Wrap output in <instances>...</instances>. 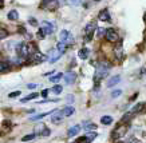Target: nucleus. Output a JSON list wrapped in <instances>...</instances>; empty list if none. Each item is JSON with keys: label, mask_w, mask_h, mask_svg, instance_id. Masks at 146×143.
I'll use <instances>...</instances> for the list:
<instances>
[{"label": "nucleus", "mask_w": 146, "mask_h": 143, "mask_svg": "<svg viewBox=\"0 0 146 143\" xmlns=\"http://www.w3.org/2000/svg\"><path fill=\"white\" fill-rule=\"evenodd\" d=\"M36 136V134H28V135H24L22 138V140L23 142H28V140H32V139Z\"/></svg>", "instance_id": "31"}, {"label": "nucleus", "mask_w": 146, "mask_h": 143, "mask_svg": "<svg viewBox=\"0 0 146 143\" xmlns=\"http://www.w3.org/2000/svg\"><path fill=\"white\" fill-rule=\"evenodd\" d=\"M52 112H56V110H52V111H50V112H43V114H38V115L32 116V118H31V121H39V119H42V118H44V116H47L48 114H52Z\"/></svg>", "instance_id": "21"}, {"label": "nucleus", "mask_w": 146, "mask_h": 143, "mask_svg": "<svg viewBox=\"0 0 146 143\" xmlns=\"http://www.w3.org/2000/svg\"><path fill=\"white\" fill-rule=\"evenodd\" d=\"M97 30V26L95 23H89L86 27H84V42H90L91 38H93L94 31Z\"/></svg>", "instance_id": "4"}, {"label": "nucleus", "mask_w": 146, "mask_h": 143, "mask_svg": "<svg viewBox=\"0 0 146 143\" xmlns=\"http://www.w3.org/2000/svg\"><path fill=\"white\" fill-rule=\"evenodd\" d=\"M84 130H87V131H90V130H95L97 129V125H94V123H87V125L83 126Z\"/></svg>", "instance_id": "32"}, {"label": "nucleus", "mask_w": 146, "mask_h": 143, "mask_svg": "<svg viewBox=\"0 0 146 143\" xmlns=\"http://www.w3.org/2000/svg\"><path fill=\"white\" fill-rule=\"evenodd\" d=\"M60 55H62V52H60L59 49H52V51H51V55H50V58H48V62L55 63L58 59L60 58Z\"/></svg>", "instance_id": "9"}, {"label": "nucleus", "mask_w": 146, "mask_h": 143, "mask_svg": "<svg viewBox=\"0 0 146 143\" xmlns=\"http://www.w3.org/2000/svg\"><path fill=\"white\" fill-rule=\"evenodd\" d=\"M101 123L102 125H105V126H109L113 123V118L109 115H105V116H102L101 118Z\"/></svg>", "instance_id": "20"}, {"label": "nucleus", "mask_w": 146, "mask_h": 143, "mask_svg": "<svg viewBox=\"0 0 146 143\" xmlns=\"http://www.w3.org/2000/svg\"><path fill=\"white\" fill-rule=\"evenodd\" d=\"M106 40L110 42V43H115V42H119V36L117 34L114 28H107V32H106Z\"/></svg>", "instance_id": "5"}, {"label": "nucleus", "mask_w": 146, "mask_h": 143, "mask_svg": "<svg viewBox=\"0 0 146 143\" xmlns=\"http://www.w3.org/2000/svg\"><path fill=\"white\" fill-rule=\"evenodd\" d=\"M134 115H135V114H134L133 111H127L123 116H122V121H121V122H122V123H127V122L130 121V119H131Z\"/></svg>", "instance_id": "17"}, {"label": "nucleus", "mask_w": 146, "mask_h": 143, "mask_svg": "<svg viewBox=\"0 0 146 143\" xmlns=\"http://www.w3.org/2000/svg\"><path fill=\"white\" fill-rule=\"evenodd\" d=\"M121 82V76L119 75H115V76H113L110 80L107 82V87H113V86H115V84H118Z\"/></svg>", "instance_id": "15"}, {"label": "nucleus", "mask_w": 146, "mask_h": 143, "mask_svg": "<svg viewBox=\"0 0 146 143\" xmlns=\"http://www.w3.org/2000/svg\"><path fill=\"white\" fill-rule=\"evenodd\" d=\"M9 70V66L5 62H1V64H0V71H1V74H4V72H7Z\"/></svg>", "instance_id": "29"}, {"label": "nucleus", "mask_w": 146, "mask_h": 143, "mask_svg": "<svg viewBox=\"0 0 146 143\" xmlns=\"http://www.w3.org/2000/svg\"><path fill=\"white\" fill-rule=\"evenodd\" d=\"M66 48H67V43H64V42H59L56 44V49H59L62 54L66 51Z\"/></svg>", "instance_id": "24"}, {"label": "nucleus", "mask_w": 146, "mask_h": 143, "mask_svg": "<svg viewBox=\"0 0 146 143\" xmlns=\"http://www.w3.org/2000/svg\"><path fill=\"white\" fill-rule=\"evenodd\" d=\"M127 130H129V125H118L114 129V131L111 132V138L115 139V140L122 138V136H125V134L127 132Z\"/></svg>", "instance_id": "1"}, {"label": "nucleus", "mask_w": 146, "mask_h": 143, "mask_svg": "<svg viewBox=\"0 0 146 143\" xmlns=\"http://www.w3.org/2000/svg\"><path fill=\"white\" fill-rule=\"evenodd\" d=\"M42 28L46 31L47 35H51V34L55 31V26H54V23H50V22H43L42 23Z\"/></svg>", "instance_id": "7"}, {"label": "nucleus", "mask_w": 146, "mask_h": 143, "mask_svg": "<svg viewBox=\"0 0 146 143\" xmlns=\"http://www.w3.org/2000/svg\"><path fill=\"white\" fill-rule=\"evenodd\" d=\"M121 143H129V142H121Z\"/></svg>", "instance_id": "43"}, {"label": "nucleus", "mask_w": 146, "mask_h": 143, "mask_svg": "<svg viewBox=\"0 0 146 143\" xmlns=\"http://www.w3.org/2000/svg\"><path fill=\"white\" fill-rule=\"evenodd\" d=\"M28 23H30L31 26H34V27L38 26V22H36V19H34V18H28Z\"/></svg>", "instance_id": "36"}, {"label": "nucleus", "mask_w": 146, "mask_h": 143, "mask_svg": "<svg viewBox=\"0 0 146 143\" xmlns=\"http://www.w3.org/2000/svg\"><path fill=\"white\" fill-rule=\"evenodd\" d=\"M121 94H122V91H121V90H114V91L111 92V98H118Z\"/></svg>", "instance_id": "33"}, {"label": "nucleus", "mask_w": 146, "mask_h": 143, "mask_svg": "<svg viewBox=\"0 0 146 143\" xmlns=\"http://www.w3.org/2000/svg\"><path fill=\"white\" fill-rule=\"evenodd\" d=\"M27 88L34 90V88H36V84H35V83H30V84H27Z\"/></svg>", "instance_id": "41"}, {"label": "nucleus", "mask_w": 146, "mask_h": 143, "mask_svg": "<svg viewBox=\"0 0 146 143\" xmlns=\"http://www.w3.org/2000/svg\"><path fill=\"white\" fill-rule=\"evenodd\" d=\"M67 102L68 103L74 102V96H72V95H67Z\"/></svg>", "instance_id": "42"}, {"label": "nucleus", "mask_w": 146, "mask_h": 143, "mask_svg": "<svg viewBox=\"0 0 146 143\" xmlns=\"http://www.w3.org/2000/svg\"><path fill=\"white\" fill-rule=\"evenodd\" d=\"M98 19L102 20V22H110V14H109V9L107 8L102 9L101 12H99V15H98Z\"/></svg>", "instance_id": "8"}, {"label": "nucleus", "mask_w": 146, "mask_h": 143, "mask_svg": "<svg viewBox=\"0 0 146 143\" xmlns=\"http://www.w3.org/2000/svg\"><path fill=\"white\" fill-rule=\"evenodd\" d=\"M106 32L107 30H105V28H97V36L98 38H102V36H106Z\"/></svg>", "instance_id": "30"}, {"label": "nucleus", "mask_w": 146, "mask_h": 143, "mask_svg": "<svg viewBox=\"0 0 146 143\" xmlns=\"http://www.w3.org/2000/svg\"><path fill=\"white\" fill-rule=\"evenodd\" d=\"M114 55L118 60H123L125 59V52H123V49H122V42L121 40L118 42V45L114 48Z\"/></svg>", "instance_id": "6"}, {"label": "nucleus", "mask_w": 146, "mask_h": 143, "mask_svg": "<svg viewBox=\"0 0 146 143\" xmlns=\"http://www.w3.org/2000/svg\"><path fill=\"white\" fill-rule=\"evenodd\" d=\"M50 134H51V130H50L48 127H46V129L43 130V132H42V136H48Z\"/></svg>", "instance_id": "35"}, {"label": "nucleus", "mask_w": 146, "mask_h": 143, "mask_svg": "<svg viewBox=\"0 0 146 143\" xmlns=\"http://www.w3.org/2000/svg\"><path fill=\"white\" fill-rule=\"evenodd\" d=\"M64 80H66L67 84H71V83H74V82L76 80V74H75V72H72V71L67 72L66 75H64Z\"/></svg>", "instance_id": "10"}, {"label": "nucleus", "mask_w": 146, "mask_h": 143, "mask_svg": "<svg viewBox=\"0 0 146 143\" xmlns=\"http://www.w3.org/2000/svg\"><path fill=\"white\" fill-rule=\"evenodd\" d=\"M86 135H87V136H89V138L91 139V140H94V139L97 138V135H98V134H97V132H87Z\"/></svg>", "instance_id": "38"}, {"label": "nucleus", "mask_w": 146, "mask_h": 143, "mask_svg": "<svg viewBox=\"0 0 146 143\" xmlns=\"http://www.w3.org/2000/svg\"><path fill=\"white\" fill-rule=\"evenodd\" d=\"M31 58H32V60H34V63H42V62H44L46 59H47L44 55L40 54V52H35Z\"/></svg>", "instance_id": "11"}, {"label": "nucleus", "mask_w": 146, "mask_h": 143, "mask_svg": "<svg viewBox=\"0 0 146 143\" xmlns=\"http://www.w3.org/2000/svg\"><path fill=\"white\" fill-rule=\"evenodd\" d=\"M76 143H91V139H90L87 135H83V136H80V138L76 139Z\"/></svg>", "instance_id": "25"}, {"label": "nucleus", "mask_w": 146, "mask_h": 143, "mask_svg": "<svg viewBox=\"0 0 146 143\" xmlns=\"http://www.w3.org/2000/svg\"><path fill=\"white\" fill-rule=\"evenodd\" d=\"M127 142H129V143H142L141 140H139V139H137V138H130Z\"/></svg>", "instance_id": "40"}, {"label": "nucleus", "mask_w": 146, "mask_h": 143, "mask_svg": "<svg viewBox=\"0 0 146 143\" xmlns=\"http://www.w3.org/2000/svg\"><path fill=\"white\" fill-rule=\"evenodd\" d=\"M38 96H39V92H32V94L27 95L26 98H23V99H22V102L24 103V102H27V100H31V99H35V98H38Z\"/></svg>", "instance_id": "23"}, {"label": "nucleus", "mask_w": 146, "mask_h": 143, "mask_svg": "<svg viewBox=\"0 0 146 143\" xmlns=\"http://www.w3.org/2000/svg\"><path fill=\"white\" fill-rule=\"evenodd\" d=\"M62 78H64V75L63 74H58V75L52 76V78H50V82H52V83H56V82H59Z\"/></svg>", "instance_id": "28"}, {"label": "nucleus", "mask_w": 146, "mask_h": 143, "mask_svg": "<svg viewBox=\"0 0 146 143\" xmlns=\"http://www.w3.org/2000/svg\"><path fill=\"white\" fill-rule=\"evenodd\" d=\"M107 75H109V70L97 68V71H95V74H94V76H93L94 83H99V82H102L105 78H107Z\"/></svg>", "instance_id": "3"}, {"label": "nucleus", "mask_w": 146, "mask_h": 143, "mask_svg": "<svg viewBox=\"0 0 146 143\" xmlns=\"http://www.w3.org/2000/svg\"><path fill=\"white\" fill-rule=\"evenodd\" d=\"M68 36H70V32L67 31V30H62V31H60V35H59V39H60V42H64V43H66L67 39H68Z\"/></svg>", "instance_id": "18"}, {"label": "nucleus", "mask_w": 146, "mask_h": 143, "mask_svg": "<svg viewBox=\"0 0 146 143\" xmlns=\"http://www.w3.org/2000/svg\"><path fill=\"white\" fill-rule=\"evenodd\" d=\"M63 91V87L60 84H56V86H54L52 88H51V92H54V94H60V92H62Z\"/></svg>", "instance_id": "26"}, {"label": "nucleus", "mask_w": 146, "mask_h": 143, "mask_svg": "<svg viewBox=\"0 0 146 143\" xmlns=\"http://www.w3.org/2000/svg\"><path fill=\"white\" fill-rule=\"evenodd\" d=\"M7 36H8V32L5 31L4 28H1V30H0V39H5Z\"/></svg>", "instance_id": "34"}, {"label": "nucleus", "mask_w": 146, "mask_h": 143, "mask_svg": "<svg viewBox=\"0 0 146 143\" xmlns=\"http://www.w3.org/2000/svg\"><path fill=\"white\" fill-rule=\"evenodd\" d=\"M7 18H8L9 20H18V19H19L18 11H16V9H12V11H9V12H8V16H7Z\"/></svg>", "instance_id": "22"}, {"label": "nucleus", "mask_w": 146, "mask_h": 143, "mask_svg": "<svg viewBox=\"0 0 146 143\" xmlns=\"http://www.w3.org/2000/svg\"><path fill=\"white\" fill-rule=\"evenodd\" d=\"M46 35H47V34H46V31L43 30V28H39V31L36 32V36H38V39H39V40H42V39H44Z\"/></svg>", "instance_id": "27"}, {"label": "nucleus", "mask_w": 146, "mask_h": 143, "mask_svg": "<svg viewBox=\"0 0 146 143\" xmlns=\"http://www.w3.org/2000/svg\"><path fill=\"white\" fill-rule=\"evenodd\" d=\"M59 7V0H42L40 8L46 11H55Z\"/></svg>", "instance_id": "2"}, {"label": "nucleus", "mask_w": 146, "mask_h": 143, "mask_svg": "<svg viewBox=\"0 0 146 143\" xmlns=\"http://www.w3.org/2000/svg\"><path fill=\"white\" fill-rule=\"evenodd\" d=\"M79 131H80V126L79 125H75V126H72V127L68 130V132H67V134H68V136L71 138V136H75Z\"/></svg>", "instance_id": "13"}, {"label": "nucleus", "mask_w": 146, "mask_h": 143, "mask_svg": "<svg viewBox=\"0 0 146 143\" xmlns=\"http://www.w3.org/2000/svg\"><path fill=\"white\" fill-rule=\"evenodd\" d=\"M62 112H63V115H64V116H71V115H74L75 108L72 107V106H67V107H64L62 110Z\"/></svg>", "instance_id": "14"}, {"label": "nucleus", "mask_w": 146, "mask_h": 143, "mask_svg": "<svg viewBox=\"0 0 146 143\" xmlns=\"http://www.w3.org/2000/svg\"><path fill=\"white\" fill-rule=\"evenodd\" d=\"M48 92H50V90L44 88V90H43V91H42V92H40V95H42L43 98H47V96H48Z\"/></svg>", "instance_id": "39"}, {"label": "nucleus", "mask_w": 146, "mask_h": 143, "mask_svg": "<svg viewBox=\"0 0 146 143\" xmlns=\"http://www.w3.org/2000/svg\"><path fill=\"white\" fill-rule=\"evenodd\" d=\"M19 95H20V91H13V92H11L8 95V98H18Z\"/></svg>", "instance_id": "37"}, {"label": "nucleus", "mask_w": 146, "mask_h": 143, "mask_svg": "<svg viewBox=\"0 0 146 143\" xmlns=\"http://www.w3.org/2000/svg\"><path fill=\"white\" fill-rule=\"evenodd\" d=\"M63 118H64L63 112L62 111H58V114H54V115L51 116V122H52V123H59V122L63 121Z\"/></svg>", "instance_id": "12"}, {"label": "nucleus", "mask_w": 146, "mask_h": 143, "mask_svg": "<svg viewBox=\"0 0 146 143\" xmlns=\"http://www.w3.org/2000/svg\"><path fill=\"white\" fill-rule=\"evenodd\" d=\"M143 108H145V103H137V104L133 107V110H131V111H133L134 114H138V112L143 111Z\"/></svg>", "instance_id": "19"}, {"label": "nucleus", "mask_w": 146, "mask_h": 143, "mask_svg": "<svg viewBox=\"0 0 146 143\" xmlns=\"http://www.w3.org/2000/svg\"><path fill=\"white\" fill-rule=\"evenodd\" d=\"M89 54H90V51L87 48H82L78 51V56H79L82 60H84V59H87L89 58Z\"/></svg>", "instance_id": "16"}]
</instances>
